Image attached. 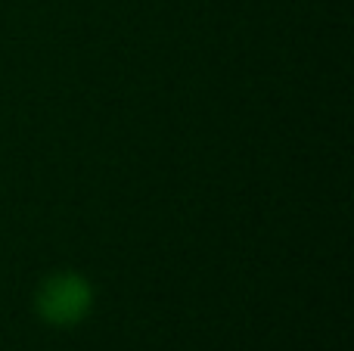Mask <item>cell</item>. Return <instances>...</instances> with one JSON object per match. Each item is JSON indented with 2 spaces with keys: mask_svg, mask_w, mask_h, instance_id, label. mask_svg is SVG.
<instances>
[{
  "mask_svg": "<svg viewBox=\"0 0 354 351\" xmlns=\"http://www.w3.org/2000/svg\"><path fill=\"white\" fill-rule=\"evenodd\" d=\"M93 308V286L78 271H56L41 280L35 292V311L47 327H78Z\"/></svg>",
  "mask_w": 354,
  "mask_h": 351,
  "instance_id": "6da1fadb",
  "label": "cell"
}]
</instances>
